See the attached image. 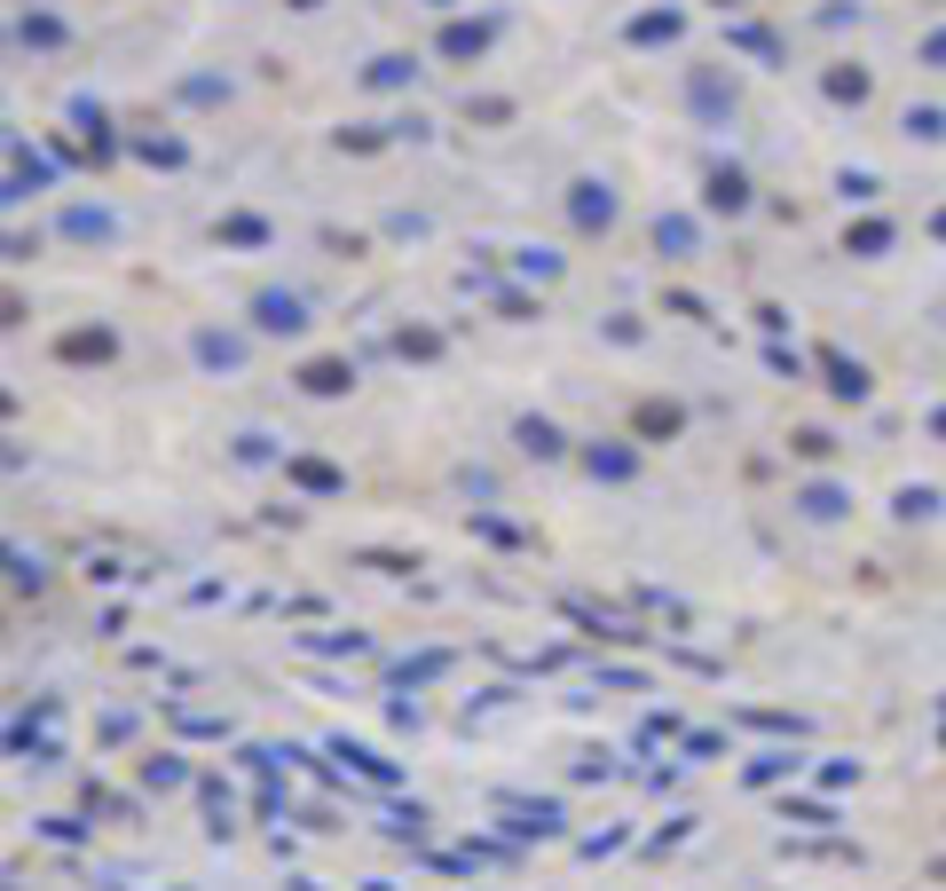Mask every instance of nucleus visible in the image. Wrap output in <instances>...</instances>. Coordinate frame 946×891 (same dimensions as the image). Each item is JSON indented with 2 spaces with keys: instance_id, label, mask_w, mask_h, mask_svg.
<instances>
[{
  "instance_id": "nucleus-1",
  "label": "nucleus",
  "mask_w": 946,
  "mask_h": 891,
  "mask_svg": "<svg viewBox=\"0 0 946 891\" xmlns=\"http://www.w3.org/2000/svg\"><path fill=\"white\" fill-rule=\"evenodd\" d=\"M260 324H268V332H300V301H284V292H268V301H260Z\"/></svg>"
},
{
  "instance_id": "nucleus-2",
  "label": "nucleus",
  "mask_w": 946,
  "mask_h": 891,
  "mask_svg": "<svg viewBox=\"0 0 946 891\" xmlns=\"http://www.w3.org/2000/svg\"><path fill=\"white\" fill-rule=\"evenodd\" d=\"M308 387H316V394H331V387H348V371H340V363H316V371H308Z\"/></svg>"
},
{
  "instance_id": "nucleus-3",
  "label": "nucleus",
  "mask_w": 946,
  "mask_h": 891,
  "mask_svg": "<svg viewBox=\"0 0 946 891\" xmlns=\"http://www.w3.org/2000/svg\"><path fill=\"white\" fill-rule=\"evenodd\" d=\"M931 63H946V32H938V40H931Z\"/></svg>"
}]
</instances>
